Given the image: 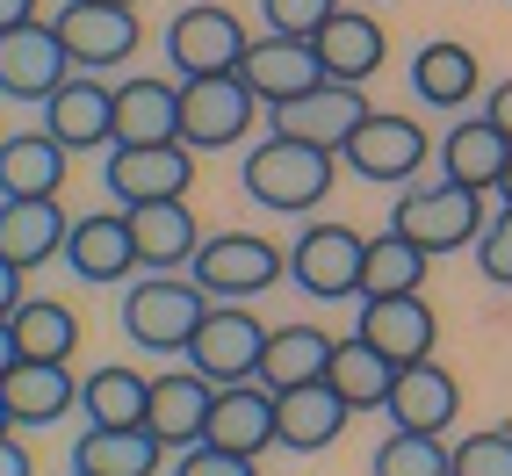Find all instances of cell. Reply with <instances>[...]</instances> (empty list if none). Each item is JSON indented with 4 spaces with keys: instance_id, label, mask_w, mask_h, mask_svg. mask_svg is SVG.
Wrapping results in <instances>:
<instances>
[{
    "instance_id": "cell-1",
    "label": "cell",
    "mask_w": 512,
    "mask_h": 476,
    "mask_svg": "<svg viewBox=\"0 0 512 476\" xmlns=\"http://www.w3.org/2000/svg\"><path fill=\"white\" fill-rule=\"evenodd\" d=\"M332 166H339V152L275 130V138H260L246 152V195L260 202V210H275V217H311L332 195Z\"/></svg>"
},
{
    "instance_id": "cell-2",
    "label": "cell",
    "mask_w": 512,
    "mask_h": 476,
    "mask_svg": "<svg viewBox=\"0 0 512 476\" xmlns=\"http://www.w3.org/2000/svg\"><path fill=\"white\" fill-rule=\"evenodd\" d=\"M202 311H210V296H202V282L188 267L181 275H138L123 289V332H130V347H145V354H188Z\"/></svg>"
},
{
    "instance_id": "cell-3",
    "label": "cell",
    "mask_w": 512,
    "mask_h": 476,
    "mask_svg": "<svg viewBox=\"0 0 512 476\" xmlns=\"http://www.w3.org/2000/svg\"><path fill=\"white\" fill-rule=\"evenodd\" d=\"M188 275L202 282L210 303H253L260 289H275L289 275V253L275 238H260V231H217V238H202Z\"/></svg>"
},
{
    "instance_id": "cell-4",
    "label": "cell",
    "mask_w": 512,
    "mask_h": 476,
    "mask_svg": "<svg viewBox=\"0 0 512 476\" xmlns=\"http://www.w3.org/2000/svg\"><path fill=\"white\" fill-rule=\"evenodd\" d=\"M404 238H419V246L440 260V253H462V246H476L484 238V195L476 188H462V181H419V188H404V202H397V217H390Z\"/></svg>"
},
{
    "instance_id": "cell-5",
    "label": "cell",
    "mask_w": 512,
    "mask_h": 476,
    "mask_svg": "<svg viewBox=\"0 0 512 476\" xmlns=\"http://www.w3.org/2000/svg\"><path fill=\"white\" fill-rule=\"evenodd\" d=\"M260 123V94L238 73H202L181 80V145L188 152H224Z\"/></svg>"
},
{
    "instance_id": "cell-6",
    "label": "cell",
    "mask_w": 512,
    "mask_h": 476,
    "mask_svg": "<svg viewBox=\"0 0 512 476\" xmlns=\"http://www.w3.org/2000/svg\"><path fill=\"white\" fill-rule=\"evenodd\" d=\"M260 361H267V325L246 311V303H210L195 339H188V368L224 390V383H253Z\"/></svg>"
},
{
    "instance_id": "cell-7",
    "label": "cell",
    "mask_w": 512,
    "mask_h": 476,
    "mask_svg": "<svg viewBox=\"0 0 512 476\" xmlns=\"http://www.w3.org/2000/svg\"><path fill=\"white\" fill-rule=\"evenodd\" d=\"M101 188L116 195V210H138V202H188L195 188V152L174 145H109L101 159Z\"/></svg>"
},
{
    "instance_id": "cell-8",
    "label": "cell",
    "mask_w": 512,
    "mask_h": 476,
    "mask_svg": "<svg viewBox=\"0 0 512 476\" xmlns=\"http://www.w3.org/2000/svg\"><path fill=\"white\" fill-rule=\"evenodd\" d=\"M433 159V138L419 116H390V109H368V123L347 138L339 166L361 181H383V188H412V174Z\"/></svg>"
},
{
    "instance_id": "cell-9",
    "label": "cell",
    "mask_w": 512,
    "mask_h": 476,
    "mask_svg": "<svg viewBox=\"0 0 512 476\" xmlns=\"http://www.w3.org/2000/svg\"><path fill=\"white\" fill-rule=\"evenodd\" d=\"M361 260H368V238L347 224H303L296 246H289V282L318 303H361Z\"/></svg>"
},
{
    "instance_id": "cell-10",
    "label": "cell",
    "mask_w": 512,
    "mask_h": 476,
    "mask_svg": "<svg viewBox=\"0 0 512 476\" xmlns=\"http://www.w3.org/2000/svg\"><path fill=\"white\" fill-rule=\"evenodd\" d=\"M253 51L246 22H238L231 8H217V0H202V8H181L174 22H166V58H174L181 80H202V73H238Z\"/></svg>"
},
{
    "instance_id": "cell-11",
    "label": "cell",
    "mask_w": 512,
    "mask_h": 476,
    "mask_svg": "<svg viewBox=\"0 0 512 476\" xmlns=\"http://www.w3.org/2000/svg\"><path fill=\"white\" fill-rule=\"evenodd\" d=\"M58 44L73 51L80 73H109V65L138 58L145 29H138V8H109V0H65V8L51 15Z\"/></svg>"
},
{
    "instance_id": "cell-12",
    "label": "cell",
    "mask_w": 512,
    "mask_h": 476,
    "mask_svg": "<svg viewBox=\"0 0 512 476\" xmlns=\"http://www.w3.org/2000/svg\"><path fill=\"white\" fill-rule=\"evenodd\" d=\"M73 73H80V65H73V51L58 44L51 22H22V29L0 37V94H8V101H37V109H44Z\"/></svg>"
},
{
    "instance_id": "cell-13",
    "label": "cell",
    "mask_w": 512,
    "mask_h": 476,
    "mask_svg": "<svg viewBox=\"0 0 512 476\" xmlns=\"http://www.w3.org/2000/svg\"><path fill=\"white\" fill-rule=\"evenodd\" d=\"M65 267L94 289H116V282H138V238H130V210H94L73 217V238H65Z\"/></svg>"
},
{
    "instance_id": "cell-14",
    "label": "cell",
    "mask_w": 512,
    "mask_h": 476,
    "mask_svg": "<svg viewBox=\"0 0 512 476\" xmlns=\"http://www.w3.org/2000/svg\"><path fill=\"white\" fill-rule=\"evenodd\" d=\"M368 347H383L397 368H412V361H433L440 347V318H433V303L419 289H404V296H361V325H354Z\"/></svg>"
},
{
    "instance_id": "cell-15",
    "label": "cell",
    "mask_w": 512,
    "mask_h": 476,
    "mask_svg": "<svg viewBox=\"0 0 512 476\" xmlns=\"http://www.w3.org/2000/svg\"><path fill=\"white\" fill-rule=\"evenodd\" d=\"M368 123V94L347 87V80H325L311 94H296L275 109V130L282 138H303V145H325V152H347V138Z\"/></svg>"
},
{
    "instance_id": "cell-16",
    "label": "cell",
    "mask_w": 512,
    "mask_h": 476,
    "mask_svg": "<svg viewBox=\"0 0 512 476\" xmlns=\"http://www.w3.org/2000/svg\"><path fill=\"white\" fill-rule=\"evenodd\" d=\"M44 130L65 152H101L116 145V87H101V73H73L44 101Z\"/></svg>"
},
{
    "instance_id": "cell-17",
    "label": "cell",
    "mask_w": 512,
    "mask_h": 476,
    "mask_svg": "<svg viewBox=\"0 0 512 476\" xmlns=\"http://www.w3.org/2000/svg\"><path fill=\"white\" fill-rule=\"evenodd\" d=\"M210 412H217V383H210V376H195V368H166V376H152V412H145V426L159 433L166 455L195 448V440L210 433Z\"/></svg>"
},
{
    "instance_id": "cell-18",
    "label": "cell",
    "mask_w": 512,
    "mask_h": 476,
    "mask_svg": "<svg viewBox=\"0 0 512 476\" xmlns=\"http://www.w3.org/2000/svg\"><path fill=\"white\" fill-rule=\"evenodd\" d=\"M238 80L260 94V109H282V101L325 87V58H318V44H303V37H260L246 51V65H238Z\"/></svg>"
},
{
    "instance_id": "cell-19",
    "label": "cell",
    "mask_w": 512,
    "mask_h": 476,
    "mask_svg": "<svg viewBox=\"0 0 512 476\" xmlns=\"http://www.w3.org/2000/svg\"><path fill=\"white\" fill-rule=\"evenodd\" d=\"M354 404L339 397L332 383H296V390H275V448L289 455H318L347 433Z\"/></svg>"
},
{
    "instance_id": "cell-20",
    "label": "cell",
    "mask_w": 512,
    "mask_h": 476,
    "mask_svg": "<svg viewBox=\"0 0 512 476\" xmlns=\"http://www.w3.org/2000/svg\"><path fill=\"white\" fill-rule=\"evenodd\" d=\"M73 217L58 210V195H0V260H15L22 275L65 253Z\"/></svg>"
},
{
    "instance_id": "cell-21",
    "label": "cell",
    "mask_w": 512,
    "mask_h": 476,
    "mask_svg": "<svg viewBox=\"0 0 512 476\" xmlns=\"http://www.w3.org/2000/svg\"><path fill=\"white\" fill-rule=\"evenodd\" d=\"M383 412H390V426H404V433H448L455 412H462V383H455L440 361H412V368H397Z\"/></svg>"
},
{
    "instance_id": "cell-22",
    "label": "cell",
    "mask_w": 512,
    "mask_h": 476,
    "mask_svg": "<svg viewBox=\"0 0 512 476\" xmlns=\"http://www.w3.org/2000/svg\"><path fill=\"white\" fill-rule=\"evenodd\" d=\"M130 238H138L145 275H181L202 253V224H195L188 202H138V210H130Z\"/></svg>"
},
{
    "instance_id": "cell-23",
    "label": "cell",
    "mask_w": 512,
    "mask_h": 476,
    "mask_svg": "<svg viewBox=\"0 0 512 476\" xmlns=\"http://www.w3.org/2000/svg\"><path fill=\"white\" fill-rule=\"evenodd\" d=\"M0 397H8L15 412V433L22 426H58L65 412H80V383L65 361H15L8 376H0Z\"/></svg>"
},
{
    "instance_id": "cell-24",
    "label": "cell",
    "mask_w": 512,
    "mask_h": 476,
    "mask_svg": "<svg viewBox=\"0 0 512 476\" xmlns=\"http://www.w3.org/2000/svg\"><path fill=\"white\" fill-rule=\"evenodd\" d=\"M202 440H217V448H231V455H267L275 448V390H267L260 376L253 383H224L217 390V412H210V433Z\"/></svg>"
},
{
    "instance_id": "cell-25",
    "label": "cell",
    "mask_w": 512,
    "mask_h": 476,
    "mask_svg": "<svg viewBox=\"0 0 512 476\" xmlns=\"http://www.w3.org/2000/svg\"><path fill=\"white\" fill-rule=\"evenodd\" d=\"M181 138V80H123L116 87V145H174Z\"/></svg>"
},
{
    "instance_id": "cell-26",
    "label": "cell",
    "mask_w": 512,
    "mask_h": 476,
    "mask_svg": "<svg viewBox=\"0 0 512 476\" xmlns=\"http://www.w3.org/2000/svg\"><path fill=\"white\" fill-rule=\"evenodd\" d=\"M318 58H325V80H347V87H361L368 73H383V22H375L368 8H339L325 29H318Z\"/></svg>"
},
{
    "instance_id": "cell-27",
    "label": "cell",
    "mask_w": 512,
    "mask_h": 476,
    "mask_svg": "<svg viewBox=\"0 0 512 476\" xmlns=\"http://www.w3.org/2000/svg\"><path fill=\"white\" fill-rule=\"evenodd\" d=\"M505 166H512V138H505L491 116H462V123L448 130V145H440V174L462 181V188H476V195L498 188Z\"/></svg>"
},
{
    "instance_id": "cell-28",
    "label": "cell",
    "mask_w": 512,
    "mask_h": 476,
    "mask_svg": "<svg viewBox=\"0 0 512 476\" xmlns=\"http://www.w3.org/2000/svg\"><path fill=\"white\" fill-rule=\"evenodd\" d=\"M166 448L152 426H87L73 440V469L87 476H159Z\"/></svg>"
},
{
    "instance_id": "cell-29",
    "label": "cell",
    "mask_w": 512,
    "mask_h": 476,
    "mask_svg": "<svg viewBox=\"0 0 512 476\" xmlns=\"http://www.w3.org/2000/svg\"><path fill=\"white\" fill-rule=\"evenodd\" d=\"M65 152L51 130H15L0 138V195H58L65 188Z\"/></svg>"
},
{
    "instance_id": "cell-30",
    "label": "cell",
    "mask_w": 512,
    "mask_h": 476,
    "mask_svg": "<svg viewBox=\"0 0 512 476\" xmlns=\"http://www.w3.org/2000/svg\"><path fill=\"white\" fill-rule=\"evenodd\" d=\"M339 339L318 325H275L267 332V361H260V383L267 390H296V383H325Z\"/></svg>"
},
{
    "instance_id": "cell-31",
    "label": "cell",
    "mask_w": 512,
    "mask_h": 476,
    "mask_svg": "<svg viewBox=\"0 0 512 476\" xmlns=\"http://www.w3.org/2000/svg\"><path fill=\"white\" fill-rule=\"evenodd\" d=\"M325 383L347 397L354 412H383V404H390V383H397V361H390L383 347H368V339L354 332V339H339V347H332Z\"/></svg>"
},
{
    "instance_id": "cell-32",
    "label": "cell",
    "mask_w": 512,
    "mask_h": 476,
    "mask_svg": "<svg viewBox=\"0 0 512 476\" xmlns=\"http://www.w3.org/2000/svg\"><path fill=\"white\" fill-rule=\"evenodd\" d=\"M412 87L426 109H469L476 87H484V73H476V51L469 44H426L412 58Z\"/></svg>"
},
{
    "instance_id": "cell-33",
    "label": "cell",
    "mask_w": 512,
    "mask_h": 476,
    "mask_svg": "<svg viewBox=\"0 0 512 476\" xmlns=\"http://www.w3.org/2000/svg\"><path fill=\"white\" fill-rule=\"evenodd\" d=\"M8 332H15L22 361H73V347H80V318H73V303H58V296H22Z\"/></svg>"
},
{
    "instance_id": "cell-34",
    "label": "cell",
    "mask_w": 512,
    "mask_h": 476,
    "mask_svg": "<svg viewBox=\"0 0 512 476\" xmlns=\"http://www.w3.org/2000/svg\"><path fill=\"white\" fill-rule=\"evenodd\" d=\"M426 267L433 253L419 238H404L397 224L368 238V260H361V296H404V289H426Z\"/></svg>"
},
{
    "instance_id": "cell-35",
    "label": "cell",
    "mask_w": 512,
    "mask_h": 476,
    "mask_svg": "<svg viewBox=\"0 0 512 476\" xmlns=\"http://www.w3.org/2000/svg\"><path fill=\"white\" fill-rule=\"evenodd\" d=\"M80 412H87V426H145L152 376H138V368H94L80 383Z\"/></svg>"
},
{
    "instance_id": "cell-36",
    "label": "cell",
    "mask_w": 512,
    "mask_h": 476,
    "mask_svg": "<svg viewBox=\"0 0 512 476\" xmlns=\"http://www.w3.org/2000/svg\"><path fill=\"white\" fill-rule=\"evenodd\" d=\"M368 476H455V448L440 433H404L390 426V440L375 448Z\"/></svg>"
},
{
    "instance_id": "cell-37",
    "label": "cell",
    "mask_w": 512,
    "mask_h": 476,
    "mask_svg": "<svg viewBox=\"0 0 512 476\" xmlns=\"http://www.w3.org/2000/svg\"><path fill=\"white\" fill-rule=\"evenodd\" d=\"M455 476H512V426H484L455 440Z\"/></svg>"
},
{
    "instance_id": "cell-38",
    "label": "cell",
    "mask_w": 512,
    "mask_h": 476,
    "mask_svg": "<svg viewBox=\"0 0 512 476\" xmlns=\"http://www.w3.org/2000/svg\"><path fill=\"white\" fill-rule=\"evenodd\" d=\"M260 15H267V37H303L311 44L318 29L339 15V0H260Z\"/></svg>"
},
{
    "instance_id": "cell-39",
    "label": "cell",
    "mask_w": 512,
    "mask_h": 476,
    "mask_svg": "<svg viewBox=\"0 0 512 476\" xmlns=\"http://www.w3.org/2000/svg\"><path fill=\"white\" fill-rule=\"evenodd\" d=\"M476 267H484L491 289H512V202L484 224V238H476Z\"/></svg>"
},
{
    "instance_id": "cell-40",
    "label": "cell",
    "mask_w": 512,
    "mask_h": 476,
    "mask_svg": "<svg viewBox=\"0 0 512 476\" xmlns=\"http://www.w3.org/2000/svg\"><path fill=\"white\" fill-rule=\"evenodd\" d=\"M166 469L174 476H260L253 455H231V448H217V440H195V448H181Z\"/></svg>"
},
{
    "instance_id": "cell-41",
    "label": "cell",
    "mask_w": 512,
    "mask_h": 476,
    "mask_svg": "<svg viewBox=\"0 0 512 476\" xmlns=\"http://www.w3.org/2000/svg\"><path fill=\"white\" fill-rule=\"evenodd\" d=\"M22 296H29V289H22V267H15V260H0V318H15V311H22Z\"/></svg>"
},
{
    "instance_id": "cell-42",
    "label": "cell",
    "mask_w": 512,
    "mask_h": 476,
    "mask_svg": "<svg viewBox=\"0 0 512 476\" xmlns=\"http://www.w3.org/2000/svg\"><path fill=\"white\" fill-rule=\"evenodd\" d=\"M0 476H37V462H29V448L15 433H0Z\"/></svg>"
},
{
    "instance_id": "cell-43",
    "label": "cell",
    "mask_w": 512,
    "mask_h": 476,
    "mask_svg": "<svg viewBox=\"0 0 512 476\" xmlns=\"http://www.w3.org/2000/svg\"><path fill=\"white\" fill-rule=\"evenodd\" d=\"M484 116H491V123L505 130V138H512V80H498V87L484 94Z\"/></svg>"
},
{
    "instance_id": "cell-44",
    "label": "cell",
    "mask_w": 512,
    "mask_h": 476,
    "mask_svg": "<svg viewBox=\"0 0 512 476\" xmlns=\"http://www.w3.org/2000/svg\"><path fill=\"white\" fill-rule=\"evenodd\" d=\"M22 22H44L37 0H0V37H8V29H22Z\"/></svg>"
},
{
    "instance_id": "cell-45",
    "label": "cell",
    "mask_w": 512,
    "mask_h": 476,
    "mask_svg": "<svg viewBox=\"0 0 512 476\" xmlns=\"http://www.w3.org/2000/svg\"><path fill=\"white\" fill-rule=\"evenodd\" d=\"M15 361H22V347H15V332H8V318H0V376H8Z\"/></svg>"
},
{
    "instance_id": "cell-46",
    "label": "cell",
    "mask_w": 512,
    "mask_h": 476,
    "mask_svg": "<svg viewBox=\"0 0 512 476\" xmlns=\"http://www.w3.org/2000/svg\"><path fill=\"white\" fill-rule=\"evenodd\" d=\"M0 433H15V412H8V397H0Z\"/></svg>"
},
{
    "instance_id": "cell-47",
    "label": "cell",
    "mask_w": 512,
    "mask_h": 476,
    "mask_svg": "<svg viewBox=\"0 0 512 476\" xmlns=\"http://www.w3.org/2000/svg\"><path fill=\"white\" fill-rule=\"evenodd\" d=\"M498 195H505V202H512V166H505V181H498Z\"/></svg>"
},
{
    "instance_id": "cell-48",
    "label": "cell",
    "mask_w": 512,
    "mask_h": 476,
    "mask_svg": "<svg viewBox=\"0 0 512 476\" xmlns=\"http://www.w3.org/2000/svg\"><path fill=\"white\" fill-rule=\"evenodd\" d=\"M109 8H138V0H109Z\"/></svg>"
},
{
    "instance_id": "cell-49",
    "label": "cell",
    "mask_w": 512,
    "mask_h": 476,
    "mask_svg": "<svg viewBox=\"0 0 512 476\" xmlns=\"http://www.w3.org/2000/svg\"><path fill=\"white\" fill-rule=\"evenodd\" d=\"M65 476H87V469H65Z\"/></svg>"
}]
</instances>
